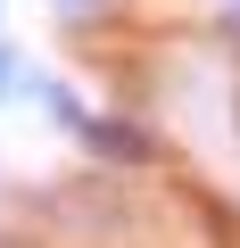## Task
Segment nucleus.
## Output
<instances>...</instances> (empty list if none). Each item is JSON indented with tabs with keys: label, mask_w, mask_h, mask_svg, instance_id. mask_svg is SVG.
<instances>
[{
	"label": "nucleus",
	"mask_w": 240,
	"mask_h": 248,
	"mask_svg": "<svg viewBox=\"0 0 240 248\" xmlns=\"http://www.w3.org/2000/svg\"><path fill=\"white\" fill-rule=\"evenodd\" d=\"M75 141L99 157V166H158V133L141 116H116V108H91L83 124H75Z\"/></svg>",
	"instance_id": "nucleus-1"
},
{
	"label": "nucleus",
	"mask_w": 240,
	"mask_h": 248,
	"mask_svg": "<svg viewBox=\"0 0 240 248\" xmlns=\"http://www.w3.org/2000/svg\"><path fill=\"white\" fill-rule=\"evenodd\" d=\"M25 99H33V108H42L50 124H66V141H75V124L91 116V99H83V91H75L66 75H42V66H33V83H25Z\"/></svg>",
	"instance_id": "nucleus-2"
},
{
	"label": "nucleus",
	"mask_w": 240,
	"mask_h": 248,
	"mask_svg": "<svg viewBox=\"0 0 240 248\" xmlns=\"http://www.w3.org/2000/svg\"><path fill=\"white\" fill-rule=\"evenodd\" d=\"M99 17H116V0H50V25H66V33H91Z\"/></svg>",
	"instance_id": "nucleus-4"
},
{
	"label": "nucleus",
	"mask_w": 240,
	"mask_h": 248,
	"mask_svg": "<svg viewBox=\"0 0 240 248\" xmlns=\"http://www.w3.org/2000/svg\"><path fill=\"white\" fill-rule=\"evenodd\" d=\"M25 83H33V58L0 33V108H17V99H25Z\"/></svg>",
	"instance_id": "nucleus-3"
},
{
	"label": "nucleus",
	"mask_w": 240,
	"mask_h": 248,
	"mask_svg": "<svg viewBox=\"0 0 240 248\" xmlns=\"http://www.w3.org/2000/svg\"><path fill=\"white\" fill-rule=\"evenodd\" d=\"M224 42L240 50V0H232V9H224Z\"/></svg>",
	"instance_id": "nucleus-5"
}]
</instances>
